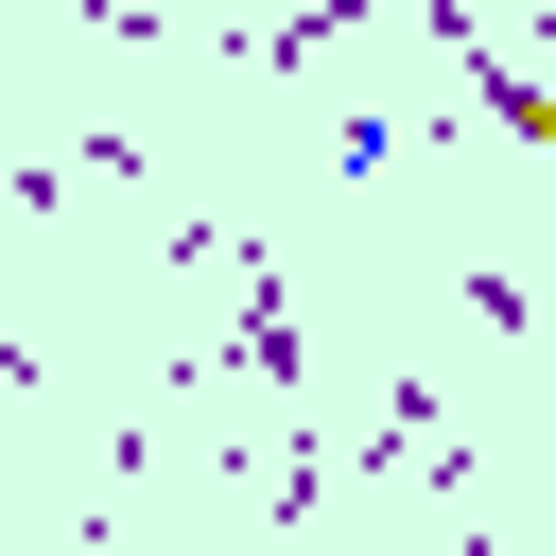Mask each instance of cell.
Masks as SVG:
<instances>
[{"instance_id":"1","label":"cell","mask_w":556,"mask_h":556,"mask_svg":"<svg viewBox=\"0 0 556 556\" xmlns=\"http://www.w3.org/2000/svg\"><path fill=\"white\" fill-rule=\"evenodd\" d=\"M330 17H348V0H330Z\"/></svg>"}]
</instances>
